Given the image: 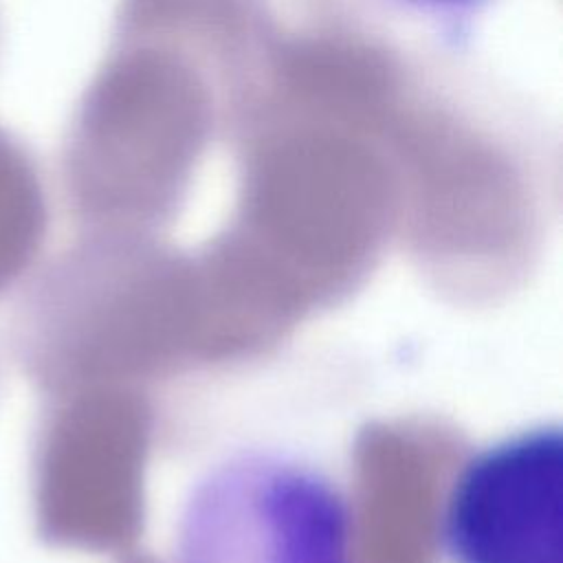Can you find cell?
Here are the masks:
<instances>
[{
	"label": "cell",
	"mask_w": 563,
	"mask_h": 563,
	"mask_svg": "<svg viewBox=\"0 0 563 563\" xmlns=\"http://www.w3.org/2000/svg\"><path fill=\"white\" fill-rule=\"evenodd\" d=\"M347 490L312 460L249 446L189 488L176 519L174 563H354Z\"/></svg>",
	"instance_id": "obj_1"
},
{
	"label": "cell",
	"mask_w": 563,
	"mask_h": 563,
	"mask_svg": "<svg viewBox=\"0 0 563 563\" xmlns=\"http://www.w3.org/2000/svg\"><path fill=\"white\" fill-rule=\"evenodd\" d=\"M435 539L446 563H563V427L534 422L473 449Z\"/></svg>",
	"instance_id": "obj_2"
},
{
	"label": "cell",
	"mask_w": 563,
	"mask_h": 563,
	"mask_svg": "<svg viewBox=\"0 0 563 563\" xmlns=\"http://www.w3.org/2000/svg\"><path fill=\"white\" fill-rule=\"evenodd\" d=\"M37 229V196L11 145L0 139V286L24 262Z\"/></svg>",
	"instance_id": "obj_3"
},
{
	"label": "cell",
	"mask_w": 563,
	"mask_h": 563,
	"mask_svg": "<svg viewBox=\"0 0 563 563\" xmlns=\"http://www.w3.org/2000/svg\"><path fill=\"white\" fill-rule=\"evenodd\" d=\"M387 9L418 20H464L490 4V0H378Z\"/></svg>",
	"instance_id": "obj_4"
}]
</instances>
